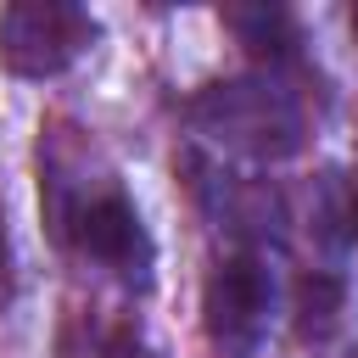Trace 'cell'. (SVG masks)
Segmentation results:
<instances>
[{
    "label": "cell",
    "mask_w": 358,
    "mask_h": 358,
    "mask_svg": "<svg viewBox=\"0 0 358 358\" xmlns=\"http://www.w3.org/2000/svg\"><path fill=\"white\" fill-rule=\"evenodd\" d=\"M352 235H358V201H352Z\"/></svg>",
    "instance_id": "obj_4"
},
{
    "label": "cell",
    "mask_w": 358,
    "mask_h": 358,
    "mask_svg": "<svg viewBox=\"0 0 358 358\" xmlns=\"http://www.w3.org/2000/svg\"><path fill=\"white\" fill-rule=\"evenodd\" d=\"M78 241H84V252L101 257V263H117V268L145 263V229H140V218H134V207H129L123 196L95 201V207L78 218Z\"/></svg>",
    "instance_id": "obj_3"
},
{
    "label": "cell",
    "mask_w": 358,
    "mask_h": 358,
    "mask_svg": "<svg viewBox=\"0 0 358 358\" xmlns=\"http://www.w3.org/2000/svg\"><path fill=\"white\" fill-rule=\"evenodd\" d=\"M352 34H358V11H352Z\"/></svg>",
    "instance_id": "obj_5"
},
{
    "label": "cell",
    "mask_w": 358,
    "mask_h": 358,
    "mask_svg": "<svg viewBox=\"0 0 358 358\" xmlns=\"http://www.w3.org/2000/svg\"><path fill=\"white\" fill-rule=\"evenodd\" d=\"M268 313V280L252 257H229L213 285H207V319H213V336L229 341V347H246L252 330L263 324Z\"/></svg>",
    "instance_id": "obj_2"
},
{
    "label": "cell",
    "mask_w": 358,
    "mask_h": 358,
    "mask_svg": "<svg viewBox=\"0 0 358 358\" xmlns=\"http://www.w3.org/2000/svg\"><path fill=\"white\" fill-rule=\"evenodd\" d=\"M84 45V17L73 6H11L0 17V56L17 73H56Z\"/></svg>",
    "instance_id": "obj_1"
}]
</instances>
